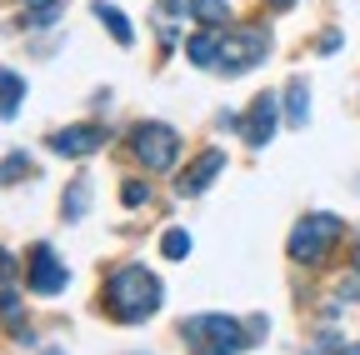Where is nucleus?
Segmentation results:
<instances>
[{"mask_svg": "<svg viewBox=\"0 0 360 355\" xmlns=\"http://www.w3.org/2000/svg\"><path fill=\"white\" fill-rule=\"evenodd\" d=\"M105 310L120 325H135L160 310V280L146 271V265H120L105 285Z\"/></svg>", "mask_w": 360, "mask_h": 355, "instance_id": "f257e3e1", "label": "nucleus"}, {"mask_svg": "<svg viewBox=\"0 0 360 355\" xmlns=\"http://www.w3.org/2000/svg\"><path fill=\"white\" fill-rule=\"evenodd\" d=\"M180 335H186V350L191 355H240L250 340V325L231 321V316H191L186 325H180Z\"/></svg>", "mask_w": 360, "mask_h": 355, "instance_id": "f03ea898", "label": "nucleus"}, {"mask_svg": "<svg viewBox=\"0 0 360 355\" xmlns=\"http://www.w3.org/2000/svg\"><path fill=\"white\" fill-rule=\"evenodd\" d=\"M340 231H345V220L340 215H330V210H321V215H305L300 226L290 231V260L295 265H321L326 255H330V245L340 240Z\"/></svg>", "mask_w": 360, "mask_h": 355, "instance_id": "7ed1b4c3", "label": "nucleus"}, {"mask_svg": "<svg viewBox=\"0 0 360 355\" xmlns=\"http://www.w3.org/2000/svg\"><path fill=\"white\" fill-rule=\"evenodd\" d=\"M265 51H270L265 25H231V30H220V65L215 70L245 75V70H255L265 60Z\"/></svg>", "mask_w": 360, "mask_h": 355, "instance_id": "20e7f679", "label": "nucleus"}, {"mask_svg": "<svg viewBox=\"0 0 360 355\" xmlns=\"http://www.w3.org/2000/svg\"><path fill=\"white\" fill-rule=\"evenodd\" d=\"M130 150H135V160H141L146 170H170L180 160V136L165 120H141L130 130Z\"/></svg>", "mask_w": 360, "mask_h": 355, "instance_id": "39448f33", "label": "nucleus"}, {"mask_svg": "<svg viewBox=\"0 0 360 355\" xmlns=\"http://www.w3.org/2000/svg\"><path fill=\"white\" fill-rule=\"evenodd\" d=\"M25 285H30L35 295H56V290H65V285H70L65 260H56L51 245H35L30 260H25Z\"/></svg>", "mask_w": 360, "mask_h": 355, "instance_id": "423d86ee", "label": "nucleus"}, {"mask_svg": "<svg viewBox=\"0 0 360 355\" xmlns=\"http://www.w3.org/2000/svg\"><path fill=\"white\" fill-rule=\"evenodd\" d=\"M220 170H225V150H215V146H210V150H200L186 170L175 175V195H180V200L205 195V191L215 186V175H220Z\"/></svg>", "mask_w": 360, "mask_h": 355, "instance_id": "0eeeda50", "label": "nucleus"}, {"mask_svg": "<svg viewBox=\"0 0 360 355\" xmlns=\"http://www.w3.org/2000/svg\"><path fill=\"white\" fill-rule=\"evenodd\" d=\"M105 141H110V136H105V125L85 120V125H65V130H56V136H51V150L65 155V160H80V155H96Z\"/></svg>", "mask_w": 360, "mask_h": 355, "instance_id": "6e6552de", "label": "nucleus"}, {"mask_svg": "<svg viewBox=\"0 0 360 355\" xmlns=\"http://www.w3.org/2000/svg\"><path fill=\"white\" fill-rule=\"evenodd\" d=\"M276 120H281V101L270 96V91H265V96H255V101H250V110L240 115V141L260 150L270 136H276Z\"/></svg>", "mask_w": 360, "mask_h": 355, "instance_id": "1a4fd4ad", "label": "nucleus"}, {"mask_svg": "<svg viewBox=\"0 0 360 355\" xmlns=\"http://www.w3.org/2000/svg\"><path fill=\"white\" fill-rule=\"evenodd\" d=\"M186 56H191V65H200V70H215V65H220V25H205V30H195V35L186 40Z\"/></svg>", "mask_w": 360, "mask_h": 355, "instance_id": "9d476101", "label": "nucleus"}, {"mask_svg": "<svg viewBox=\"0 0 360 355\" xmlns=\"http://www.w3.org/2000/svg\"><path fill=\"white\" fill-rule=\"evenodd\" d=\"M165 11H180L191 20H205V25H225V20H231L225 0H165Z\"/></svg>", "mask_w": 360, "mask_h": 355, "instance_id": "9b49d317", "label": "nucleus"}, {"mask_svg": "<svg viewBox=\"0 0 360 355\" xmlns=\"http://www.w3.org/2000/svg\"><path fill=\"white\" fill-rule=\"evenodd\" d=\"M20 101H25V80H20L15 70L0 65V120H11V115L20 110Z\"/></svg>", "mask_w": 360, "mask_h": 355, "instance_id": "f8f14e48", "label": "nucleus"}, {"mask_svg": "<svg viewBox=\"0 0 360 355\" xmlns=\"http://www.w3.org/2000/svg\"><path fill=\"white\" fill-rule=\"evenodd\" d=\"M60 210H65V220H85V210H90V175H75V181H70Z\"/></svg>", "mask_w": 360, "mask_h": 355, "instance_id": "ddd939ff", "label": "nucleus"}, {"mask_svg": "<svg viewBox=\"0 0 360 355\" xmlns=\"http://www.w3.org/2000/svg\"><path fill=\"white\" fill-rule=\"evenodd\" d=\"M20 6H25V25L45 30V25H56V20H60L65 0H20Z\"/></svg>", "mask_w": 360, "mask_h": 355, "instance_id": "4468645a", "label": "nucleus"}, {"mask_svg": "<svg viewBox=\"0 0 360 355\" xmlns=\"http://www.w3.org/2000/svg\"><path fill=\"white\" fill-rule=\"evenodd\" d=\"M96 20H101V25H105V30H110V35L120 40V46H135V30H130V20H125V15H120L115 6H105V0H96Z\"/></svg>", "mask_w": 360, "mask_h": 355, "instance_id": "2eb2a0df", "label": "nucleus"}, {"mask_svg": "<svg viewBox=\"0 0 360 355\" xmlns=\"http://www.w3.org/2000/svg\"><path fill=\"white\" fill-rule=\"evenodd\" d=\"M285 120L290 125H305L310 120V91H305V80H290L285 85Z\"/></svg>", "mask_w": 360, "mask_h": 355, "instance_id": "dca6fc26", "label": "nucleus"}, {"mask_svg": "<svg viewBox=\"0 0 360 355\" xmlns=\"http://www.w3.org/2000/svg\"><path fill=\"white\" fill-rule=\"evenodd\" d=\"M20 175H30V155H25V150H15V155L0 160V186H15Z\"/></svg>", "mask_w": 360, "mask_h": 355, "instance_id": "f3484780", "label": "nucleus"}, {"mask_svg": "<svg viewBox=\"0 0 360 355\" xmlns=\"http://www.w3.org/2000/svg\"><path fill=\"white\" fill-rule=\"evenodd\" d=\"M160 255H165V260H186V255H191V235H186V231H165V235H160Z\"/></svg>", "mask_w": 360, "mask_h": 355, "instance_id": "a211bd4d", "label": "nucleus"}, {"mask_svg": "<svg viewBox=\"0 0 360 355\" xmlns=\"http://www.w3.org/2000/svg\"><path fill=\"white\" fill-rule=\"evenodd\" d=\"M0 316L11 321V330H15V335L25 330V325H20V295H15V290H0Z\"/></svg>", "mask_w": 360, "mask_h": 355, "instance_id": "6ab92c4d", "label": "nucleus"}, {"mask_svg": "<svg viewBox=\"0 0 360 355\" xmlns=\"http://www.w3.org/2000/svg\"><path fill=\"white\" fill-rule=\"evenodd\" d=\"M120 200H125L130 210L146 205V200H150V186H146V181H125V186H120Z\"/></svg>", "mask_w": 360, "mask_h": 355, "instance_id": "aec40b11", "label": "nucleus"}, {"mask_svg": "<svg viewBox=\"0 0 360 355\" xmlns=\"http://www.w3.org/2000/svg\"><path fill=\"white\" fill-rule=\"evenodd\" d=\"M15 280V260H11V250L0 245V285H11Z\"/></svg>", "mask_w": 360, "mask_h": 355, "instance_id": "412c9836", "label": "nucleus"}, {"mask_svg": "<svg viewBox=\"0 0 360 355\" xmlns=\"http://www.w3.org/2000/svg\"><path fill=\"white\" fill-rule=\"evenodd\" d=\"M321 51H340V30H326L321 35Z\"/></svg>", "mask_w": 360, "mask_h": 355, "instance_id": "4be33fe9", "label": "nucleus"}, {"mask_svg": "<svg viewBox=\"0 0 360 355\" xmlns=\"http://www.w3.org/2000/svg\"><path fill=\"white\" fill-rule=\"evenodd\" d=\"M265 6H270V11H290V6H295V0H265Z\"/></svg>", "mask_w": 360, "mask_h": 355, "instance_id": "5701e85b", "label": "nucleus"}, {"mask_svg": "<svg viewBox=\"0 0 360 355\" xmlns=\"http://www.w3.org/2000/svg\"><path fill=\"white\" fill-rule=\"evenodd\" d=\"M335 355H360V340H350V345H340Z\"/></svg>", "mask_w": 360, "mask_h": 355, "instance_id": "b1692460", "label": "nucleus"}, {"mask_svg": "<svg viewBox=\"0 0 360 355\" xmlns=\"http://www.w3.org/2000/svg\"><path fill=\"white\" fill-rule=\"evenodd\" d=\"M355 276H360V240H355Z\"/></svg>", "mask_w": 360, "mask_h": 355, "instance_id": "393cba45", "label": "nucleus"}, {"mask_svg": "<svg viewBox=\"0 0 360 355\" xmlns=\"http://www.w3.org/2000/svg\"><path fill=\"white\" fill-rule=\"evenodd\" d=\"M45 355H65V350H45Z\"/></svg>", "mask_w": 360, "mask_h": 355, "instance_id": "a878e982", "label": "nucleus"}]
</instances>
